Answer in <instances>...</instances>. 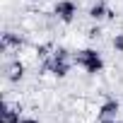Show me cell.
Wrapping results in <instances>:
<instances>
[{"label":"cell","mask_w":123,"mask_h":123,"mask_svg":"<svg viewBox=\"0 0 123 123\" xmlns=\"http://www.w3.org/2000/svg\"><path fill=\"white\" fill-rule=\"evenodd\" d=\"M19 118H22L19 109H15V106H10L7 101H3V111H0V123H19Z\"/></svg>","instance_id":"52a82bcc"},{"label":"cell","mask_w":123,"mask_h":123,"mask_svg":"<svg viewBox=\"0 0 123 123\" xmlns=\"http://www.w3.org/2000/svg\"><path fill=\"white\" fill-rule=\"evenodd\" d=\"M53 15L60 22L70 24L75 19V15H77V3H75V0H58V3L53 5Z\"/></svg>","instance_id":"3957f363"},{"label":"cell","mask_w":123,"mask_h":123,"mask_svg":"<svg viewBox=\"0 0 123 123\" xmlns=\"http://www.w3.org/2000/svg\"><path fill=\"white\" fill-rule=\"evenodd\" d=\"M19 123H39V121H36V118H24V116H22V118H19Z\"/></svg>","instance_id":"4fadbf2b"},{"label":"cell","mask_w":123,"mask_h":123,"mask_svg":"<svg viewBox=\"0 0 123 123\" xmlns=\"http://www.w3.org/2000/svg\"><path fill=\"white\" fill-rule=\"evenodd\" d=\"M24 63H19V60H15V63H10L7 68H5V77L10 80V82H19L22 77H24Z\"/></svg>","instance_id":"ba28073f"},{"label":"cell","mask_w":123,"mask_h":123,"mask_svg":"<svg viewBox=\"0 0 123 123\" xmlns=\"http://www.w3.org/2000/svg\"><path fill=\"white\" fill-rule=\"evenodd\" d=\"M113 48H116V53H123V34L113 36Z\"/></svg>","instance_id":"30bf717a"},{"label":"cell","mask_w":123,"mask_h":123,"mask_svg":"<svg viewBox=\"0 0 123 123\" xmlns=\"http://www.w3.org/2000/svg\"><path fill=\"white\" fill-rule=\"evenodd\" d=\"M70 68H73V60H70V51H68L65 46L53 48L51 58H48V60H43V70H46V73H51V75H53V77H58V80L68 77Z\"/></svg>","instance_id":"6da1fadb"},{"label":"cell","mask_w":123,"mask_h":123,"mask_svg":"<svg viewBox=\"0 0 123 123\" xmlns=\"http://www.w3.org/2000/svg\"><path fill=\"white\" fill-rule=\"evenodd\" d=\"M118 111H121V104H118V99H106L101 106H99V118H116L118 116Z\"/></svg>","instance_id":"8992f818"},{"label":"cell","mask_w":123,"mask_h":123,"mask_svg":"<svg viewBox=\"0 0 123 123\" xmlns=\"http://www.w3.org/2000/svg\"><path fill=\"white\" fill-rule=\"evenodd\" d=\"M87 15H89V19H94V22H104V19H113V17H116V15L109 10V5L104 3V0H97V3L89 7Z\"/></svg>","instance_id":"277c9868"},{"label":"cell","mask_w":123,"mask_h":123,"mask_svg":"<svg viewBox=\"0 0 123 123\" xmlns=\"http://www.w3.org/2000/svg\"><path fill=\"white\" fill-rule=\"evenodd\" d=\"M99 123H123V121H116V118H99Z\"/></svg>","instance_id":"7c38bea8"},{"label":"cell","mask_w":123,"mask_h":123,"mask_svg":"<svg viewBox=\"0 0 123 123\" xmlns=\"http://www.w3.org/2000/svg\"><path fill=\"white\" fill-rule=\"evenodd\" d=\"M73 63H77L87 75H99L104 70V58L97 48H82L73 55Z\"/></svg>","instance_id":"7a4b0ae2"},{"label":"cell","mask_w":123,"mask_h":123,"mask_svg":"<svg viewBox=\"0 0 123 123\" xmlns=\"http://www.w3.org/2000/svg\"><path fill=\"white\" fill-rule=\"evenodd\" d=\"M24 46V36L15 34V31H3V36H0V51H10V48H22Z\"/></svg>","instance_id":"5b68a950"},{"label":"cell","mask_w":123,"mask_h":123,"mask_svg":"<svg viewBox=\"0 0 123 123\" xmlns=\"http://www.w3.org/2000/svg\"><path fill=\"white\" fill-rule=\"evenodd\" d=\"M51 53H53V51H51V46H48V43L36 46V58H39V60H48V58H51Z\"/></svg>","instance_id":"9c48e42d"},{"label":"cell","mask_w":123,"mask_h":123,"mask_svg":"<svg viewBox=\"0 0 123 123\" xmlns=\"http://www.w3.org/2000/svg\"><path fill=\"white\" fill-rule=\"evenodd\" d=\"M99 34H101V29H99V27H92V29H89V36H92V39H97Z\"/></svg>","instance_id":"8fae6325"}]
</instances>
